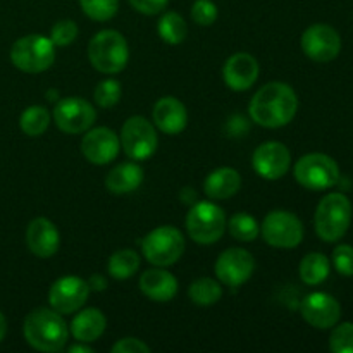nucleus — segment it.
<instances>
[{
  "label": "nucleus",
  "instance_id": "1",
  "mask_svg": "<svg viewBox=\"0 0 353 353\" xmlns=\"http://www.w3.org/2000/svg\"><path fill=\"white\" fill-rule=\"evenodd\" d=\"M299 110V97L286 83H268L250 100L248 112L264 128H281L292 123Z\"/></svg>",
  "mask_w": 353,
  "mask_h": 353
},
{
  "label": "nucleus",
  "instance_id": "2",
  "mask_svg": "<svg viewBox=\"0 0 353 353\" xmlns=\"http://www.w3.org/2000/svg\"><path fill=\"white\" fill-rule=\"evenodd\" d=\"M24 338L40 352H59L68 343V324L54 309H34L24 319Z\"/></svg>",
  "mask_w": 353,
  "mask_h": 353
},
{
  "label": "nucleus",
  "instance_id": "3",
  "mask_svg": "<svg viewBox=\"0 0 353 353\" xmlns=\"http://www.w3.org/2000/svg\"><path fill=\"white\" fill-rule=\"evenodd\" d=\"M88 59L97 71L103 74H117L130 59V50L123 34L116 30L97 33L88 43Z\"/></svg>",
  "mask_w": 353,
  "mask_h": 353
},
{
  "label": "nucleus",
  "instance_id": "4",
  "mask_svg": "<svg viewBox=\"0 0 353 353\" xmlns=\"http://www.w3.org/2000/svg\"><path fill=\"white\" fill-rule=\"evenodd\" d=\"M352 203L343 193H330L319 202L314 217L316 233L321 240L333 241L341 240L350 228Z\"/></svg>",
  "mask_w": 353,
  "mask_h": 353
},
{
  "label": "nucleus",
  "instance_id": "5",
  "mask_svg": "<svg viewBox=\"0 0 353 353\" xmlns=\"http://www.w3.org/2000/svg\"><path fill=\"white\" fill-rule=\"evenodd\" d=\"M186 231L195 243H216L226 231V214L216 203L196 200L186 214Z\"/></svg>",
  "mask_w": 353,
  "mask_h": 353
},
{
  "label": "nucleus",
  "instance_id": "6",
  "mask_svg": "<svg viewBox=\"0 0 353 353\" xmlns=\"http://www.w3.org/2000/svg\"><path fill=\"white\" fill-rule=\"evenodd\" d=\"M10 61L19 71L37 74L54 64L55 45L43 34H28L19 38L10 48Z\"/></svg>",
  "mask_w": 353,
  "mask_h": 353
},
{
  "label": "nucleus",
  "instance_id": "7",
  "mask_svg": "<svg viewBox=\"0 0 353 353\" xmlns=\"http://www.w3.org/2000/svg\"><path fill=\"white\" fill-rule=\"evenodd\" d=\"M143 257L157 268L176 264L185 254V238L172 226L155 228L141 241Z\"/></svg>",
  "mask_w": 353,
  "mask_h": 353
},
{
  "label": "nucleus",
  "instance_id": "8",
  "mask_svg": "<svg viewBox=\"0 0 353 353\" xmlns=\"http://www.w3.org/2000/svg\"><path fill=\"white\" fill-rule=\"evenodd\" d=\"M295 179L307 190L323 192L340 181V168L324 154H307L295 164Z\"/></svg>",
  "mask_w": 353,
  "mask_h": 353
},
{
  "label": "nucleus",
  "instance_id": "9",
  "mask_svg": "<svg viewBox=\"0 0 353 353\" xmlns=\"http://www.w3.org/2000/svg\"><path fill=\"white\" fill-rule=\"evenodd\" d=\"M159 145L157 133L152 123L143 116H133L123 124L121 147L133 161H147L155 154Z\"/></svg>",
  "mask_w": 353,
  "mask_h": 353
},
{
  "label": "nucleus",
  "instance_id": "10",
  "mask_svg": "<svg viewBox=\"0 0 353 353\" xmlns=\"http://www.w3.org/2000/svg\"><path fill=\"white\" fill-rule=\"evenodd\" d=\"M262 236L265 243L276 248H295L303 240V224L293 212L272 210L262 223Z\"/></svg>",
  "mask_w": 353,
  "mask_h": 353
},
{
  "label": "nucleus",
  "instance_id": "11",
  "mask_svg": "<svg viewBox=\"0 0 353 353\" xmlns=\"http://www.w3.org/2000/svg\"><path fill=\"white\" fill-rule=\"evenodd\" d=\"M97 112L92 103L78 97L57 100L54 107V121L61 131L68 134H79L88 131L95 123Z\"/></svg>",
  "mask_w": 353,
  "mask_h": 353
},
{
  "label": "nucleus",
  "instance_id": "12",
  "mask_svg": "<svg viewBox=\"0 0 353 353\" xmlns=\"http://www.w3.org/2000/svg\"><path fill=\"white\" fill-rule=\"evenodd\" d=\"M302 50L316 62H331L341 50L340 33L330 24H312L302 34Z\"/></svg>",
  "mask_w": 353,
  "mask_h": 353
},
{
  "label": "nucleus",
  "instance_id": "13",
  "mask_svg": "<svg viewBox=\"0 0 353 353\" xmlns=\"http://www.w3.org/2000/svg\"><path fill=\"white\" fill-rule=\"evenodd\" d=\"M216 276L223 285L241 286L254 274L255 261L254 255L245 248H228L216 261Z\"/></svg>",
  "mask_w": 353,
  "mask_h": 353
},
{
  "label": "nucleus",
  "instance_id": "14",
  "mask_svg": "<svg viewBox=\"0 0 353 353\" xmlns=\"http://www.w3.org/2000/svg\"><path fill=\"white\" fill-rule=\"evenodd\" d=\"M90 295V285L78 276H64L50 286L48 302L59 314H72L81 309Z\"/></svg>",
  "mask_w": 353,
  "mask_h": 353
},
{
  "label": "nucleus",
  "instance_id": "15",
  "mask_svg": "<svg viewBox=\"0 0 353 353\" xmlns=\"http://www.w3.org/2000/svg\"><path fill=\"white\" fill-rule=\"evenodd\" d=\"M300 314L312 327L330 330L336 326L341 317V307L334 296L327 293L316 292L307 295L300 305Z\"/></svg>",
  "mask_w": 353,
  "mask_h": 353
},
{
  "label": "nucleus",
  "instance_id": "16",
  "mask_svg": "<svg viewBox=\"0 0 353 353\" xmlns=\"http://www.w3.org/2000/svg\"><path fill=\"white\" fill-rule=\"evenodd\" d=\"M252 164L259 176L274 181L288 172L290 164H292V154L279 141H265L254 152Z\"/></svg>",
  "mask_w": 353,
  "mask_h": 353
},
{
  "label": "nucleus",
  "instance_id": "17",
  "mask_svg": "<svg viewBox=\"0 0 353 353\" xmlns=\"http://www.w3.org/2000/svg\"><path fill=\"white\" fill-rule=\"evenodd\" d=\"M121 150V140L109 128H95L88 130L83 137L81 152L85 159L92 164L105 165L117 157Z\"/></svg>",
  "mask_w": 353,
  "mask_h": 353
},
{
  "label": "nucleus",
  "instance_id": "18",
  "mask_svg": "<svg viewBox=\"0 0 353 353\" xmlns=\"http://www.w3.org/2000/svg\"><path fill=\"white\" fill-rule=\"evenodd\" d=\"M259 62L255 61L254 55L238 52L231 55L226 61L223 69V76L226 85L234 92H243V90L252 88L259 78Z\"/></svg>",
  "mask_w": 353,
  "mask_h": 353
},
{
  "label": "nucleus",
  "instance_id": "19",
  "mask_svg": "<svg viewBox=\"0 0 353 353\" xmlns=\"http://www.w3.org/2000/svg\"><path fill=\"white\" fill-rule=\"evenodd\" d=\"M26 243L37 257L48 259L59 250L61 236L52 221L45 219V217H37L31 221L26 230Z\"/></svg>",
  "mask_w": 353,
  "mask_h": 353
},
{
  "label": "nucleus",
  "instance_id": "20",
  "mask_svg": "<svg viewBox=\"0 0 353 353\" xmlns=\"http://www.w3.org/2000/svg\"><path fill=\"white\" fill-rule=\"evenodd\" d=\"M152 116H154L155 126L165 134L181 133L188 124L186 107L183 105L181 100L174 99V97H164V99L157 100Z\"/></svg>",
  "mask_w": 353,
  "mask_h": 353
},
{
  "label": "nucleus",
  "instance_id": "21",
  "mask_svg": "<svg viewBox=\"0 0 353 353\" xmlns=\"http://www.w3.org/2000/svg\"><path fill=\"white\" fill-rule=\"evenodd\" d=\"M140 290L154 302H169L178 293V279L161 268L148 269L141 274Z\"/></svg>",
  "mask_w": 353,
  "mask_h": 353
},
{
  "label": "nucleus",
  "instance_id": "22",
  "mask_svg": "<svg viewBox=\"0 0 353 353\" xmlns=\"http://www.w3.org/2000/svg\"><path fill=\"white\" fill-rule=\"evenodd\" d=\"M241 176L236 169L219 168L210 172L203 183V192L209 199L226 200L240 190Z\"/></svg>",
  "mask_w": 353,
  "mask_h": 353
},
{
  "label": "nucleus",
  "instance_id": "23",
  "mask_svg": "<svg viewBox=\"0 0 353 353\" xmlns=\"http://www.w3.org/2000/svg\"><path fill=\"white\" fill-rule=\"evenodd\" d=\"M107 321L99 309H85L72 319L71 333L76 341L92 343L103 334Z\"/></svg>",
  "mask_w": 353,
  "mask_h": 353
},
{
  "label": "nucleus",
  "instance_id": "24",
  "mask_svg": "<svg viewBox=\"0 0 353 353\" xmlns=\"http://www.w3.org/2000/svg\"><path fill=\"white\" fill-rule=\"evenodd\" d=\"M143 181V169L134 162H124L116 165L112 171L107 174L105 186L110 193L124 195V193L134 192Z\"/></svg>",
  "mask_w": 353,
  "mask_h": 353
},
{
  "label": "nucleus",
  "instance_id": "25",
  "mask_svg": "<svg viewBox=\"0 0 353 353\" xmlns=\"http://www.w3.org/2000/svg\"><path fill=\"white\" fill-rule=\"evenodd\" d=\"M300 278L305 285L309 286H317L321 283H324L330 276L331 264L330 259L324 254H319V252H314V254L305 255L300 262Z\"/></svg>",
  "mask_w": 353,
  "mask_h": 353
},
{
  "label": "nucleus",
  "instance_id": "26",
  "mask_svg": "<svg viewBox=\"0 0 353 353\" xmlns=\"http://www.w3.org/2000/svg\"><path fill=\"white\" fill-rule=\"evenodd\" d=\"M159 37L169 45H178L188 34V26H186V21L183 19V16H179L178 12H165L164 16L159 19L157 24Z\"/></svg>",
  "mask_w": 353,
  "mask_h": 353
},
{
  "label": "nucleus",
  "instance_id": "27",
  "mask_svg": "<svg viewBox=\"0 0 353 353\" xmlns=\"http://www.w3.org/2000/svg\"><path fill=\"white\" fill-rule=\"evenodd\" d=\"M188 295L192 299V302H195L196 305H214L216 302H219L221 296H223V288H221L219 283L212 278H199L192 283L188 290Z\"/></svg>",
  "mask_w": 353,
  "mask_h": 353
},
{
  "label": "nucleus",
  "instance_id": "28",
  "mask_svg": "<svg viewBox=\"0 0 353 353\" xmlns=\"http://www.w3.org/2000/svg\"><path fill=\"white\" fill-rule=\"evenodd\" d=\"M48 124H50V112L45 107L31 105L21 114L19 126L28 137H40L47 131Z\"/></svg>",
  "mask_w": 353,
  "mask_h": 353
},
{
  "label": "nucleus",
  "instance_id": "29",
  "mask_svg": "<svg viewBox=\"0 0 353 353\" xmlns=\"http://www.w3.org/2000/svg\"><path fill=\"white\" fill-rule=\"evenodd\" d=\"M140 268V257L133 250H117L109 259V274L114 279H128L134 274Z\"/></svg>",
  "mask_w": 353,
  "mask_h": 353
},
{
  "label": "nucleus",
  "instance_id": "30",
  "mask_svg": "<svg viewBox=\"0 0 353 353\" xmlns=\"http://www.w3.org/2000/svg\"><path fill=\"white\" fill-rule=\"evenodd\" d=\"M228 231L238 241H254L261 233V228H259L255 217H252L250 214L238 212L228 223Z\"/></svg>",
  "mask_w": 353,
  "mask_h": 353
},
{
  "label": "nucleus",
  "instance_id": "31",
  "mask_svg": "<svg viewBox=\"0 0 353 353\" xmlns=\"http://www.w3.org/2000/svg\"><path fill=\"white\" fill-rule=\"evenodd\" d=\"M83 12L93 21L112 19L119 9V0H79Z\"/></svg>",
  "mask_w": 353,
  "mask_h": 353
},
{
  "label": "nucleus",
  "instance_id": "32",
  "mask_svg": "<svg viewBox=\"0 0 353 353\" xmlns=\"http://www.w3.org/2000/svg\"><path fill=\"white\" fill-rule=\"evenodd\" d=\"M121 99V85L116 79H103L97 85L95 92H93V100L97 105L103 107V109H110L116 105Z\"/></svg>",
  "mask_w": 353,
  "mask_h": 353
},
{
  "label": "nucleus",
  "instance_id": "33",
  "mask_svg": "<svg viewBox=\"0 0 353 353\" xmlns=\"http://www.w3.org/2000/svg\"><path fill=\"white\" fill-rule=\"evenodd\" d=\"M330 350L333 353H353V323L338 324L330 338Z\"/></svg>",
  "mask_w": 353,
  "mask_h": 353
},
{
  "label": "nucleus",
  "instance_id": "34",
  "mask_svg": "<svg viewBox=\"0 0 353 353\" xmlns=\"http://www.w3.org/2000/svg\"><path fill=\"white\" fill-rule=\"evenodd\" d=\"M78 37V24L71 19H62L54 24L50 31V40L55 47H65Z\"/></svg>",
  "mask_w": 353,
  "mask_h": 353
},
{
  "label": "nucleus",
  "instance_id": "35",
  "mask_svg": "<svg viewBox=\"0 0 353 353\" xmlns=\"http://www.w3.org/2000/svg\"><path fill=\"white\" fill-rule=\"evenodd\" d=\"M192 19L199 26H210L217 19V7L212 0H196L192 7Z\"/></svg>",
  "mask_w": 353,
  "mask_h": 353
},
{
  "label": "nucleus",
  "instance_id": "36",
  "mask_svg": "<svg viewBox=\"0 0 353 353\" xmlns=\"http://www.w3.org/2000/svg\"><path fill=\"white\" fill-rule=\"evenodd\" d=\"M333 264L341 276H353V247L338 245L333 250Z\"/></svg>",
  "mask_w": 353,
  "mask_h": 353
},
{
  "label": "nucleus",
  "instance_id": "37",
  "mask_svg": "<svg viewBox=\"0 0 353 353\" xmlns=\"http://www.w3.org/2000/svg\"><path fill=\"white\" fill-rule=\"evenodd\" d=\"M168 2L169 0H130L131 7L134 10H138L141 14H147V16L161 14L168 7Z\"/></svg>",
  "mask_w": 353,
  "mask_h": 353
},
{
  "label": "nucleus",
  "instance_id": "38",
  "mask_svg": "<svg viewBox=\"0 0 353 353\" xmlns=\"http://www.w3.org/2000/svg\"><path fill=\"white\" fill-rule=\"evenodd\" d=\"M114 353H148L150 352V347L145 345L141 340H137V338H124V340H119L112 347Z\"/></svg>",
  "mask_w": 353,
  "mask_h": 353
},
{
  "label": "nucleus",
  "instance_id": "39",
  "mask_svg": "<svg viewBox=\"0 0 353 353\" xmlns=\"http://www.w3.org/2000/svg\"><path fill=\"white\" fill-rule=\"evenodd\" d=\"M179 199H181V202L186 203V205H193L199 196H196L195 190L190 188V186H186V188H183L181 193H179Z\"/></svg>",
  "mask_w": 353,
  "mask_h": 353
},
{
  "label": "nucleus",
  "instance_id": "40",
  "mask_svg": "<svg viewBox=\"0 0 353 353\" xmlns=\"http://www.w3.org/2000/svg\"><path fill=\"white\" fill-rule=\"evenodd\" d=\"M88 285H90V290H95V292H102V290L107 288V281L99 274L92 276L88 281Z\"/></svg>",
  "mask_w": 353,
  "mask_h": 353
},
{
  "label": "nucleus",
  "instance_id": "41",
  "mask_svg": "<svg viewBox=\"0 0 353 353\" xmlns=\"http://www.w3.org/2000/svg\"><path fill=\"white\" fill-rule=\"evenodd\" d=\"M69 352H71V353H90V352H92V348L85 347V345H81V341H78L76 345L69 347Z\"/></svg>",
  "mask_w": 353,
  "mask_h": 353
},
{
  "label": "nucleus",
  "instance_id": "42",
  "mask_svg": "<svg viewBox=\"0 0 353 353\" xmlns=\"http://www.w3.org/2000/svg\"><path fill=\"white\" fill-rule=\"evenodd\" d=\"M6 333H7V321H6V317H3V314L0 312V341L3 340Z\"/></svg>",
  "mask_w": 353,
  "mask_h": 353
},
{
  "label": "nucleus",
  "instance_id": "43",
  "mask_svg": "<svg viewBox=\"0 0 353 353\" xmlns=\"http://www.w3.org/2000/svg\"><path fill=\"white\" fill-rule=\"evenodd\" d=\"M47 99L48 100H57V90H48Z\"/></svg>",
  "mask_w": 353,
  "mask_h": 353
}]
</instances>
